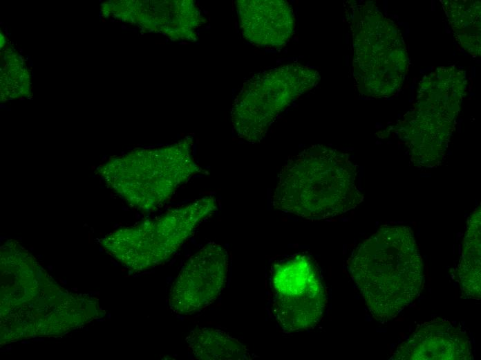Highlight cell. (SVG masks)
Wrapping results in <instances>:
<instances>
[{"mask_svg":"<svg viewBox=\"0 0 481 360\" xmlns=\"http://www.w3.org/2000/svg\"><path fill=\"white\" fill-rule=\"evenodd\" d=\"M97 300L57 285L23 247L7 242L1 249V340L59 336L100 313Z\"/></svg>","mask_w":481,"mask_h":360,"instance_id":"1","label":"cell"},{"mask_svg":"<svg viewBox=\"0 0 481 360\" xmlns=\"http://www.w3.org/2000/svg\"><path fill=\"white\" fill-rule=\"evenodd\" d=\"M348 264L370 313L380 323L397 317L422 288V260L408 226L381 227L355 249Z\"/></svg>","mask_w":481,"mask_h":360,"instance_id":"2","label":"cell"},{"mask_svg":"<svg viewBox=\"0 0 481 360\" xmlns=\"http://www.w3.org/2000/svg\"><path fill=\"white\" fill-rule=\"evenodd\" d=\"M357 174V167L347 154L323 145L312 146L283 166L272 206L308 220L341 215L363 201Z\"/></svg>","mask_w":481,"mask_h":360,"instance_id":"3","label":"cell"},{"mask_svg":"<svg viewBox=\"0 0 481 360\" xmlns=\"http://www.w3.org/2000/svg\"><path fill=\"white\" fill-rule=\"evenodd\" d=\"M98 172L108 187L131 207L156 210L202 169L191 153V141L112 158Z\"/></svg>","mask_w":481,"mask_h":360,"instance_id":"4","label":"cell"},{"mask_svg":"<svg viewBox=\"0 0 481 360\" xmlns=\"http://www.w3.org/2000/svg\"><path fill=\"white\" fill-rule=\"evenodd\" d=\"M217 208L216 198L205 196L155 218L115 230L101 243L126 267L134 271L146 270L169 260Z\"/></svg>","mask_w":481,"mask_h":360,"instance_id":"5","label":"cell"},{"mask_svg":"<svg viewBox=\"0 0 481 360\" xmlns=\"http://www.w3.org/2000/svg\"><path fill=\"white\" fill-rule=\"evenodd\" d=\"M319 80L316 70L296 62L253 76L244 84L232 107L237 135L251 143L261 141L276 118Z\"/></svg>","mask_w":481,"mask_h":360,"instance_id":"6","label":"cell"},{"mask_svg":"<svg viewBox=\"0 0 481 360\" xmlns=\"http://www.w3.org/2000/svg\"><path fill=\"white\" fill-rule=\"evenodd\" d=\"M270 286L272 313L283 331L308 330L321 321L327 297L315 263L309 255L296 254L274 264Z\"/></svg>","mask_w":481,"mask_h":360,"instance_id":"7","label":"cell"},{"mask_svg":"<svg viewBox=\"0 0 481 360\" xmlns=\"http://www.w3.org/2000/svg\"><path fill=\"white\" fill-rule=\"evenodd\" d=\"M228 267L223 246L214 242L205 245L187 260L172 283L168 296L171 310L189 315L212 304L225 287Z\"/></svg>","mask_w":481,"mask_h":360,"instance_id":"8","label":"cell"},{"mask_svg":"<svg viewBox=\"0 0 481 360\" xmlns=\"http://www.w3.org/2000/svg\"><path fill=\"white\" fill-rule=\"evenodd\" d=\"M470 339L460 327L437 318L418 325L390 358L395 360H470Z\"/></svg>","mask_w":481,"mask_h":360,"instance_id":"9","label":"cell"},{"mask_svg":"<svg viewBox=\"0 0 481 360\" xmlns=\"http://www.w3.org/2000/svg\"><path fill=\"white\" fill-rule=\"evenodd\" d=\"M237 10L244 37L256 46L281 48L294 32V12L286 1H238Z\"/></svg>","mask_w":481,"mask_h":360,"instance_id":"10","label":"cell"},{"mask_svg":"<svg viewBox=\"0 0 481 360\" xmlns=\"http://www.w3.org/2000/svg\"><path fill=\"white\" fill-rule=\"evenodd\" d=\"M186 341L193 356L202 360H245L253 358L249 350L225 332L209 327L191 330Z\"/></svg>","mask_w":481,"mask_h":360,"instance_id":"11","label":"cell"},{"mask_svg":"<svg viewBox=\"0 0 481 360\" xmlns=\"http://www.w3.org/2000/svg\"><path fill=\"white\" fill-rule=\"evenodd\" d=\"M480 224V208L478 207L467 225L457 270L462 295L478 300L481 296Z\"/></svg>","mask_w":481,"mask_h":360,"instance_id":"12","label":"cell"}]
</instances>
